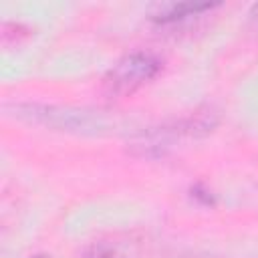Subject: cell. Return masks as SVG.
I'll list each match as a JSON object with an SVG mask.
<instances>
[{"mask_svg":"<svg viewBox=\"0 0 258 258\" xmlns=\"http://www.w3.org/2000/svg\"><path fill=\"white\" fill-rule=\"evenodd\" d=\"M6 111H12V115L20 121L75 135H103L109 133L113 127V121L107 115L89 109L40 105V103H16L6 107Z\"/></svg>","mask_w":258,"mask_h":258,"instance_id":"cell-1","label":"cell"},{"mask_svg":"<svg viewBox=\"0 0 258 258\" xmlns=\"http://www.w3.org/2000/svg\"><path fill=\"white\" fill-rule=\"evenodd\" d=\"M218 123V117L214 111H196L185 119H179L171 125H159L149 131L139 133L131 143V151L139 157H163L169 153L177 143L194 137L208 135Z\"/></svg>","mask_w":258,"mask_h":258,"instance_id":"cell-2","label":"cell"},{"mask_svg":"<svg viewBox=\"0 0 258 258\" xmlns=\"http://www.w3.org/2000/svg\"><path fill=\"white\" fill-rule=\"evenodd\" d=\"M161 69V60L151 52H129L121 56L105 75L103 89L109 97H129L147 85Z\"/></svg>","mask_w":258,"mask_h":258,"instance_id":"cell-3","label":"cell"},{"mask_svg":"<svg viewBox=\"0 0 258 258\" xmlns=\"http://www.w3.org/2000/svg\"><path fill=\"white\" fill-rule=\"evenodd\" d=\"M216 4H210V2H204V4H196V2H181V4H169L165 8H161V12L157 16H153L157 22L161 24H167V22H177V20H183V18H189V16H198L206 10H212Z\"/></svg>","mask_w":258,"mask_h":258,"instance_id":"cell-4","label":"cell"},{"mask_svg":"<svg viewBox=\"0 0 258 258\" xmlns=\"http://www.w3.org/2000/svg\"><path fill=\"white\" fill-rule=\"evenodd\" d=\"M83 258H127V256L121 254L117 248H111L107 244H97V246L89 248Z\"/></svg>","mask_w":258,"mask_h":258,"instance_id":"cell-5","label":"cell"},{"mask_svg":"<svg viewBox=\"0 0 258 258\" xmlns=\"http://www.w3.org/2000/svg\"><path fill=\"white\" fill-rule=\"evenodd\" d=\"M30 258H50L48 254H34V256H30Z\"/></svg>","mask_w":258,"mask_h":258,"instance_id":"cell-6","label":"cell"},{"mask_svg":"<svg viewBox=\"0 0 258 258\" xmlns=\"http://www.w3.org/2000/svg\"><path fill=\"white\" fill-rule=\"evenodd\" d=\"M183 258H210V256H183Z\"/></svg>","mask_w":258,"mask_h":258,"instance_id":"cell-7","label":"cell"}]
</instances>
